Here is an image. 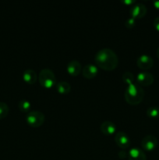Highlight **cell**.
<instances>
[{"mask_svg":"<svg viewBox=\"0 0 159 160\" xmlns=\"http://www.w3.org/2000/svg\"><path fill=\"white\" fill-rule=\"evenodd\" d=\"M31 107V104L28 100L21 99L18 102V108L22 112H29L30 109Z\"/></svg>","mask_w":159,"mask_h":160,"instance_id":"cell-16","label":"cell"},{"mask_svg":"<svg viewBox=\"0 0 159 160\" xmlns=\"http://www.w3.org/2000/svg\"><path fill=\"white\" fill-rule=\"evenodd\" d=\"M9 108L6 103L3 102H0V120L4 119L5 117H7L9 113Z\"/></svg>","mask_w":159,"mask_h":160,"instance_id":"cell-19","label":"cell"},{"mask_svg":"<svg viewBox=\"0 0 159 160\" xmlns=\"http://www.w3.org/2000/svg\"><path fill=\"white\" fill-rule=\"evenodd\" d=\"M136 80L137 84H140V86H149L153 84L154 78L152 73L150 72L141 71L137 73Z\"/></svg>","mask_w":159,"mask_h":160,"instance_id":"cell-7","label":"cell"},{"mask_svg":"<svg viewBox=\"0 0 159 160\" xmlns=\"http://www.w3.org/2000/svg\"><path fill=\"white\" fill-rule=\"evenodd\" d=\"M142 148L148 152L153 151L157 146V139L152 134L144 136L141 141Z\"/></svg>","mask_w":159,"mask_h":160,"instance_id":"cell-8","label":"cell"},{"mask_svg":"<svg viewBox=\"0 0 159 160\" xmlns=\"http://www.w3.org/2000/svg\"><path fill=\"white\" fill-rule=\"evenodd\" d=\"M137 64L139 68L146 71L147 70H149L154 66V60L149 55L142 54L137 58Z\"/></svg>","mask_w":159,"mask_h":160,"instance_id":"cell-6","label":"cell"},{"mask_svg":"<svg viewBox=\"0 0 159 160\" xmlns=\"http://www.w3.org/2000/svg\"><path fill=\"white\" fill-rule=\"evenodd\" d=\"M97 67L105 70H113L118 63V56L109 48H103L98 50L94 57Z\"/></svg>","mask_w":159,"mask_h":160,"instance_id":"cell-1","label":"cell"},{"mask_svg":"<svg viewBox=\"0 0 159 160\" xmlns=\"http://www.w3.org/2000/svg\"><path fill=\"white\" fill-rule=\"evenodd\" d=\"M136 24V19L133 17H130L128 19H126V22H125V26L127 28H132L135 26Z\"/></svg>","mask_w":159,"mask_h":160,"instance_id":"cell-20","label":"cell"},{"mask_svg":"<svg viewBox=\"0 0 159 160\" xmlns=\"http://www.w3.org/2000/svg\"><path fill=\"white\" fill-rule=\"evenodd\" d=\"M23 79L27 84H34L37 81V74L35 70L32 69H26L23 73Z\"/></svg>","mask_w":159,"mask_h":160,"instance_id":"cell-14","label":"cell"},{"mask_svg":"<svg viewBox=\"0 0 159 160\" xmlns=\"http://www.w3.org/2000/svg\"><path fill=\"white\" fill-rule=\"evenodd\" d=\"M101 131L103 134H107V135H112L116 132L117 128L115 123L109 120L104 121L100 126Z\"/></svg>","mask_w":159,"mask_h":160,"instance_id":"cell-13","label":"cell"},{"mask_svg":"<svg viewBox=\"0 0 159 160\" xmlns=\"http://www.w3.org/2000/svg\"><path fill=\"white\" fill-rule=\"evenodd\" d=\"M45 117L44 113L38 110L30 111L26 117V123L33 128H39L45 122Z\"/></svg>","mask_w":159,"mask_h":160,"instance_id":"cell-4","label":"cell"},{"mask_svg":"<svg viewBox=\"0 0 159 160\" xmlns=\"http://www.w3.org/2000/svg\"><path fill=\"white\" fill-rule=\"evenodd\" d=\"M156 55H157V58L159 59V47L157 48V51H156Z\"/></svg>","mask_w":159,"mask_h":160,"instance_id":"cell-25","label":"cell"},{"mask_svg":"<svg viewBox=\"0 0 159 160\" xmlns=\"http://www.w3.org/2000/svg\"><path fill=\"white\" fill-rule=\"evenodd\" d=\"M144 90L137 83L129 84L125 91V99L129 104L135 106L141 102L144 97Z\"/></svg>","mask_w":159,"mask_h":160,"instance_id":"cell-2","label":"cell"},{"mask_svg":"<svg viewBox=\"0 0 159 160\" xmlns=\"http://www.w3.org/2000/svg\"><path fill=\"white\" fill-rule=\"evenodd\" d=\"M123 81H124L126 84H127L128 85L132 83H133L134 79H135V77H134L133 73L130 71H126L125 73H123V76H122Z\"/></svg>","mask_w":159,"mask_h":160,"instance_id":"cell-18","label":"cell"},{"mask_svg":"<svg viewBox=\"0 0 159 160\" xmlns=\"http://www.w3.org/2000/svg\"><path fill=\"white\" fill-rule=\"evenodd\" d=\"M127 156L129 160H147V156L144 152L137 147L131 148L128 152Z\"/></svg>","mask_w":159,"mask_h":160,"instance_id":"cell-10","label":"cell"},{"mask_svg":"<svg viewBox=\"0 0 159 160\" xmlns=\"http://www.w3.org/2000/svg\"><path fill=\"white\" fill-rule=\"evenodd\" d=\"M118 156H119V158H121V159H124V158H126V156H127V155H126V152L122 150V151H120L119 152H118Z\"/></svg>","mask_w":159,"mask_h":160,"instance_id":"cell-23","label":"cell"},{"mask_svg":"<svg viewBox=\"0 0 159 160\" xmlns=\"http://www.w3.org/2000/svg\"><path fill=\"white\" fill-rule=\"evenodd\" d=\"M121 2L123 3H124L125 5H129V6H132V5L136 3L134 0H122Z\"/></svg>","mask_w":159,"mask_h":160,"instance_id":"cell-22","label":"cell"},{"mask_svg":"<svg viewBox=\"0 0 159 160\" xmlns=\"http://www.w3.org/2000/svg\"><path fill=\"white\" fill-rule=\"evenodd\" d=\"M81 64L76 59H73L70 61L66 66V70L68 73L71 76H77L81 71Z\"/></svg>","mask_w":159,"mask_h":160,"instance_id":"cell-11","label":"cell"},{"mask_svg":"<svg viewBox=\"0 0 159 160\" xmlns=\"http://www.w3.org/2000/svg\"><path fill=\"white\" fill-rule=\"evenodd\" d=\"M98 73V68L96 65L92 63H88L82 70V73L84 78L87 79H91V78H95Z\"/></svg>","mask_w":159,"mask_h":160,"instance_id":"cell-12","label":"cell"},{"mask_svg":"<svg viewBox=\"0 0 159 160\" xmlns=\"http://www.w3.org/2000/svg\"><path fill=\"white\" fill-rule=\"evenodd\" d=\"M38 80L41 85L45 88H51L55 84L56 78L51 69H42L38 75Z\"/></svg>","mask_w":159,"mask_h":160,"instance_id":"cell-3","label":"cell"},{"mask_svg":"<svg viewBox=\"0 0 159 160\" xmlns=\"http://www.w3.org/2000/svg\"><path fill=\"white\" fill-rule=\"evenodd\" d=\"M56 90L59 93L62 94V95H66V94L70 93V90H71V86L68 82L65 81H62L58 82L55 84Z\"/></svg>","mask_w":159,"mask_h":160,"instance_id":"cell-15","label":"cell"},{"mask_svg":"<svg viewBox=\"0 0 159 160\" xmlns=\"http://www.w3.org/2000/svg\"><path fill=\"white\" fill-rule=\"evenodd\" d=\"M115 141L117 145L123 149L127 148L130 145L129 137L123 131H118L115 133Z\"/></svg>","mask_w":159,"mask_h":160,"instance_id":"cell-9","label":"cell"},{"mask_svg":"<svg viewBox=\"0 0 159 160\" xmlns=\"http://www.w3.org/2000/svg\"><path fill=\"white\" fill-rule=\"evenodd\" d=\"M147 115L152 119L159 118V107L158 106H151L147 109Z\"/></svg>","mask_w":159,"mask_h":160,"instance_id":"cell-17","label":"cell"},{"mask_svg":"<svg viewBox=\"0 0 159 160\" xmlns=\"http://www.w3.org/2000/svg\"><path fill=\"white\" fill-rule=\"evenodd\" d=\"M147 7L143 3H135V4L132 5L129 9V12H130L131 17L137 19H140L142 17H144L147 13Z\"/></svg>","mask_w":159,"mask_h":160,"instance_id":"cell-5","label":"cell"},{"mask_svg":"<svg viewBox=\"0 0 159 160\" xmlns=\"http://www.w3.org/2000/svg\"><path fill=\"white\" fill-rule=\"evenodd\" d=\"M154 27L157 31H159V17H157L154 20Z\"/></svg>","mask_w":159,"mask_h":160,"instance_id":"cell-21","label":"cell"},{"mask_svg":"<svg viewBox=\"0 0 159 160\" xmlns=\"http://www.w3.org/2000/svg\"><path fill=\"white\" fill-rule=\"evenodd\" d=\"M153 5H154L156 9H159V0H156V1L153 2Z\"/></svg>","mask_w":159,"mask_h":160,"instance_id":"cell-24","label":"cell"}]
</instances>
